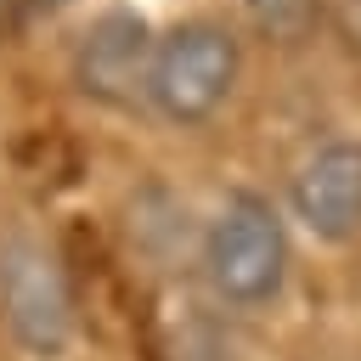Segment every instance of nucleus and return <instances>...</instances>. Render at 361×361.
I'll list each match as a JSON object with an SVG mask.
<instances>
[{
  "label": "nucleus",
  "instance_id": "obj_5",
  "mask_svg": "<svg viewBox=\"0 0 361 361\" xmlns=\"http://www.w3.org/2000/svg\"><path fill=\"white\" fill-rule=\"evenodd\" d=\"M288 209L316 243H350L361 231V141L316 147L288 180Z\"/></svg>",
  "mask_w": 361,
  "mask_h": 361
},
{
  "label": "nucleus",
  "instance_id": "obj_4",
  "mask_svg": "<svg viewBox=\"0 0 361 361\" xmlns=\"http://www.w3.org/2000/svg\"><path fill=\"white\" fill-rule=\"evenodd\" d=\"M152 28L141 11L130 6H107L102 17H90V28L79 34V51H73V79L85 96L96 102H113V107H130V102H147V73H152Z\"/></svg>",
  "mask_w": 361,
  "mask_h": 361
},
{
  "label": "nucleus",
  "instance_id": "obj_7",
  "mask_svg": "<svg viewBox=\"0 0 361 361\" xmlns=\"http://www.w3.org/2000/svg\"><path fill=\"white\" fill-rule=\"evenodd\" d=\"M34 6H56V0H34Z\"/></svg>",
  "mask_w": 361,
  "mask_h": 361
},
{
  "label": "nucleus",
  "instance_id": "obj_6",
  "mask_svg": "<svg viewBox=\"0 0 361 361\" xmlns=\"http://www.w3.org/2000/svg\"><path fill=\"white\" fill-rule=\"evenodd\" d=\"M243 6H248L254 34L276 39V45H299L322 23V0H243Z\"/></svg>",
  "mask_w": 361,
  "mask_h": 361
},
{
  "label": "nucleus",
  "instance_id": "obj_3",
  "mask_svg": "<svg viewBox=\"0 0 361 361\" xmlns=\"http://www.w3.org/2000/svg\"><path fill=\"white\" fill-rule=\"evenodd\" d=\"M237 34L214 17H186L152 45L147 73V107H158L169 124H203L237 85Z\"/></svg>",
  "mask_w": 361,
  "mask_h": 361
},
{
  "label": "nucleus",
  "instance_id": "obj_1",
  "mask_svg": "<svg viewBox=\"0 0 361 361\" xmlns=\"http://www.w3.org/2000/svg\"><path fill=\"white\" fill-rule=\"evenodd\" d=\"M203 282L226 310H259L288 282V231L259 192H231L203 231Z\"/></svg>",
  "mask_w": 361,
  "mask_h": 361
},
{
  "label": "nucleus",
  "instance_id": "obj_2",
  "mask_svg": "<svg viewBox=\"0 0 361 361\" xmlns=\"http://www.w3.org/2000/svg\"><path fill=\"white\" fill-rule=\"evenodd\" d=\"M0 322L11 344H23L39 361H56L73 344V282L51 237L34 226H6L0 231Z\"/></svg>",
  "mask_w": 361,
  "mask_h": 361
},
{
  "label": "nucleus",
  "instance_id": "obj_8",
  "mask_svg": "<svg viewBox=\"0 0 361 361\" xmlns=\"http://www.w3.org/2000/svg\"><path fill=\"white\" fill-rule=\"evenodd\" d=\"M0 6H6V0H0Z\"/></svg>",
  "mask_w": 361,
  "mask_h": 361
}]
</instances>
